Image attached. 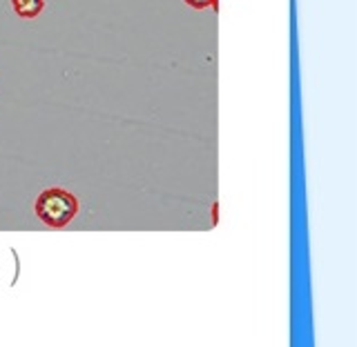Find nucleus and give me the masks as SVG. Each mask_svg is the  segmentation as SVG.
Listing matches in <instances>:
<instances>
[{
  "mask_svg": "<svg viewBox=\"0 0 357 347\" xmlns=\"http://www.w3.org/2000/svg\"><path fill=\"white\" fill-rule=\"evenodd\" d=\"M11 7L20 18H36L45 9V0H11Z\"/></svg>",
  "mask_w": 357,
  "mask_h": 347,
  "instance_id": "2",
  "label": "nucleus"
},
{
  "mask_svg": "<svg viewBox=\"0 0 357 347\" xmlns=\"http://www.w3.org/2000/svg\"><path fill=\"white\" fill-rule=\"evenodd\" d=\"M36 216L52 229H61L76 218L78 214V198L67 189L50 187L38 194L36 205H33Z\"/></svg>",
  "mask_w": 357,
  "mask_h": 347,
  "instance_id": "1",
  "label": "nucleus"
},
{
  "mask_svg": "<svg viewBox=\"0 0 357 347\" xmlns=\"http://www.w3.org/2000/svg\"><path fill=\"white\" fill-rule=\"evenodd\" d=\"M217 223H219V205L215 203L212 205V225H217Z\"/></svg>",
  "mask_w": 357,
  "mask_h": 347,
  "instance_id": "4",
  "label": "nucleus"
},
{
  "mask_svg": "<svg viewBox=\"0 0 357 347\" xmlns=\"http://www.w3.org/2000/svg\"><path fill=\"white\" fill-rule=\"evenodd\" d=\"M183 3L190 5L192 9H208V7L217 9V0H183Z\"/></svg>",
  "mask_w": 357,
  "mask_h": 347,
  "instance_id": "3",
  "label": "nucleus"
}]
</instances>
